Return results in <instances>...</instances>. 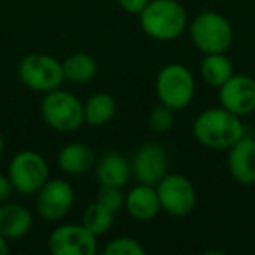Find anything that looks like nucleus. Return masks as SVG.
Segmentation results:
<instances>
[{
	"label": "nucleus",
	"mask_w": 255,
	"mask_h": 255,
	"mask_svg": "<svg viewBox=\"0 0 255 255\" xmlns=\"http://www.w3.org/2000/svg\"><path fill=\"white\" fill-rule=\"evenodd\" d=\"M95 175L100 185L123 187L131 177V163L121 152L110 150L100 157L98 163H95Z\"/></svg>",
	"instance_id": "obj_16"
},
{
	"label": "nucleus",
	"mask_w": 255,
	"mask_h": 255,
	"mask_svg": "<svg viewBox=\"0 0 255 255\" xmlns=\"http://www.w3.org/2000/svg\"><path fill=\"white\" fill-rule=\"evenodd\" d=\"M12 192H14V187H12V182L9 178V175L0 173V203L9 201Z\"/></svg>",
	"instance_id": "obj_26"
},
{
	"label": "nucleus",
	"mask_w": 255,
	"mask_h": 255,
	"mask_svg": "<svg viewBox=\"0 0 255 255\" xmlns=\"http://www.w3.org/2000/svg\"><path fill=\"white\" fill-rule=\"evenodd\" d=\"M227 168L238 184H255V140L241 136L231 149H227Z\"/></svg>",
	"instance_id": "obj_13"
},
{
	"label": "nucleus",
	"mask_w": 255,
	"mask_h": 255,
	"mask_svg": "<svg viewBox=\"0 0 255 255\" xmlns=\"http://www.w3.org/2000/svg\"><path fill=\"white\" fill-rule=\"evenodd\" d=\"M138 16L143 33L157 42L178 39L189 25L187 11L178 0H150Z\"/></svg>",
	"instance_id": "obj_2"
},
{
	"label": "nucleus",
	"mask_w": 255,
	"mask_h": 255,
	"mask_svg": "<svg viewBox=\"0 0 255 255\" xmlns=\"http://www.w3.org/2000/svg\"><path fill=\"white\" fill-rule=\"evenodd\" d=\"M168 173V154L157 143H145L135 152L131 161V175L138 184L157 185Z\"/></svg>",
	"instance_id": "obj_12"
},
{
	"label": "nucleus",
	"mask_w": 255,
	"mask_h": 255,
	"mask_svg": "<svg viewBox=\"0 0 255 255\" xmlns=\"http://www.w3.org/2000/svg\"><path fill=\"white\" fill-rule=\"evenodd\" d=\"M124 199H126V196L123 194L121 187H114V185H100L98 192H96V201L112 210L114 213H117L123 208Z\"/></svg>",
	"instance_id": "obj_24"
},
{
	"label": "nucleus",
	"mask_w": 255,
	"mask_h": 255,
	"mask_svg": "<svg viewBox=\"0 0 255 255\" xmlns=\"http://www.w3.org/2000/svg\"><path fill=\"white\" fill-rule=\"evenodd\" d=\"M18 77L25 88L42 95L58 89L65 81L61 61L44 53L26 54L18 65Z\"/></svg>",
	"instance_id": "obj_6"
},
{
	"label": "nucleus",
	"mask_w": 255,
	"mask_h": 255,
	"mask_svg": "<svg viewBox=\"0 0 255 255\" xmlns=\"http://www.w3.org/2000/svg\"><path fill=\"white\" fill-rule=\"evenodd\" d=\"M199 74L203 81L212 88H220L224 82H227L234 75V67L226 53L205 54L201 65H199Z\"/></svg>",
	"instance_id": "obj_20"
},
{
	"label": "nucleus",
	"mask_w": 255,
	"mask_h": 255,
	"mask_svg": "<svg viewBox=\"0 0 255 255\" xmlns=\"http://www.w3.org/2000/svg\"><path fill=\"white\" fill-rule=\"evenodd\" d=\"M192 133L198 143L212 150H227L245 136V126L240 116L224 107L206 109L196 117Z\"/></svg>",
	"instance_id": "obj_1"
},
{
	"label": "nucleus",
	"mask_w": 255,
	"mask_h": 255,
	"mask_svg": "<svg viewBox=\"0 0 255 255\" xmlns=\"http://www.w3.org/2000/svg\"><path fill=\"white\" fill-rule=\"evenodd\" d=\"M114 217L116 213L112 210H109L107 206L100 205L98 201H95L93 205H89L82 213V226L88 231H91L95 236H102V234L109 233L110 227L114 224Z\"/></svg>",
	"instance_id": "obj_21"
},
{
	"label": "nucleus",
	"mask_w": 255,
	"mask_h": 255,
	"mask_svg": "<svg viewBox=\"0 0 255 255\" xmlns=\"http://www.w3.org/2000/svg\"><path fill=\"white\" fill-rule=\"evenodd\" d=\"M220 107L240 117L255 112V79L247 74H234L219 88Z\"/></svg>",
	"instance_id": "obj_11"
},
{
	"label": "nucleus",
	"mask_w": 255,
	"mask_h": 255,
	"mask_svg": "<svg viewBox=\"0 0 255 255\" xmlns=\"http://www.w3.org/2000/svg\"><path fill=\"white\" fill-rule=\"evenodd\" d=\"M124 208L135 220H140V222L152 220L161 210L156 187L147 184L135 185L124 199Z\"/></svg>",
	"instance_id": "obj_14"
},
{
	"label": "nucleus",
	"mask_w": 255,
	"mask_h": 255,
	"mask_svg": "<svg viewBox=\"0 0 255 255\" xmlns=\"http://www.w3.org/2000/svg\"><path fill=\"white\" fill-rule=\"evenodd\" d=\"M9 240H5L4 236H2V234H0V255H7L9 254V250H11V248H9V243H7Z\"/></svg>",
	"instance_id": "obj_27"
},
{
	"label": "nucleus",
	"mask_w": 255,
	"mask_h": 255,
	"mask_svg": "<svg viewBox=\"0 0 255 255\" xmlns=\"http://www.w3.org/2000/svg\"><path fill=\"white\" fill-rule=\"evenodd\" d=\"M117 112V103L110 93H95L84 103V123L89 126H105L114 119Z\"/></svg>",
	"instance_id": "obj_18"
},
{
	"label": "nucleus",
	"mask_w": 255,
	"mask_h": 255,
	"mask_svg": "<svg viewBox=\"0 0 255 255\" xmlns=\"http://www.w3.org/2000/svg\"><path fill=\"white\" fill-rule=\"evenodd\" d=\"M82 224H63L49 234V252L53 255H95L98 241Z\"/></svg>",
	"instance_id": "obj_10"
},
{
	"label": "nucleus",
	"mask_w": 255,
	"mask_h": 255,
	"mask_svg": "<svg viewBox=\"0 0 255 255\" xmlns=\"http://www.w3.org/2000/svg\"><path fill=\"white\" fill-rule=\"evenodd\" d=\"M40 114L44 123L58 133L77 131L84 124V103L74 93L60 88L44 95Z\"/></svg>",
	"instance_id": "obj_4"
},
{
	"label": "nucleus",
	"mask_w": 255,
	"mask_h": 255,
	"mask_svg": "<svg viewBox=\"0 0 255 255\" xmlns=\"http://www.w3.org/2000/svg\"><path fill=\"white\" fill-rule=\"evenodd\" d=\"M149 2L150 0H117L119 7L126 11L128 14H140Z\"/></svg>",
	"instance_id": "obj_25"
},
{
	"label": "nucleus",
	"mask_w": 255,
	"mask_h": 255,
	"mask_svg": "<svg viewBox=\"0 0 255 255\" xmlns=\"http://www.w3.org/2000/svg\"><path fill=\"white\" fill-rule=\"evenodd\" d=\"M156 95L159 102L170 109H185L196 95L194 75L182 63L164 65L156 77Z\"/></svg>",
	"instance_id": "obj_5"
},
{
	"label": "nucleus",
	"mask_w": 255,
	"mask_h": 255,
	"mask_svg": "<svg viewBox=\"0 0 255 255\" xmlns=\"http://www.w3.org/2000/svg\"><path fill=\"white\" fill-rule=\"evenodd\" d=\"M96 163L95 150L82 142L65 145L58 154V166L68 177H81L88 173Z\"/></svg>",
	"instance_id": "obj_17"
},
{
	"label": "nucleus",
	"mask_w": 255,
	"mask_h": 255,
	"mask_svg": "<svg viewBox=\"0 0 255 255\" xmlns=\"http://www.w3.org/2000/svg\"><path fill=\"white\" fill-rule=\"evenodd\" d=\"M33 217L26 206L19 203H0V234L5 240H19L32 229Z\"/></svg>",
	"instance_id": "obj_15"
},
{
	"label": "nucleus",
	"mask_w": 255,
	"mask_h": 255,
	"mask_svg": "<svg viewBox=\"0 0 255 255\" xmlns=\"http://www.w3.org/2000/svg\"><path fill=\"white\" fill-rule=\"evenodd\" d=\"M103 255H145V248L138 240L131 236H119L107 241Z\"/></svg>",
	"instance_id": "obj_22"
},
{
	"label": "nucleus",
	"mask_w": 255,
	"mask_h": 255,
	"mask_svg": "<svg viewBox=\"0 0 255 255\" xmlns=\"http://www.w3.org/2000/svg\"><path fill=\"white\" fill-rule=\"evenodd\" d=\"M161 210L171 217H187L198 203L196 187L180 173H166L156 185Z\"/></svg>",
	"instance_id": "obj_8"
},
{
	"label": "nucleus",
	"mask_w": 255,
	"mask_h": 255,
	"mask_svg": "<svg viewBox=\"0 0 255 255\" xmlns=\"http://www.w3.org/2000/svg\"><path fill=\"white\" fill-rule=\"evenodd\" d=\"M173 112H175L173 109H170V107L159 103L156 109H152V112H150V116H149L150 129H154V131H157V133L170 131L171 128H173V123H175Z\"/></svg>",
	"instance_id": "obj_23"
},
{
	"label": "nucleus",
	"mask_w": 255,
	"mask_h": 255,
	"mask_svg": "<svg viewBox=\"0 0 255 255\" xmlns=\"http://www.w3.org/2000/svg\"><path fill=\"white\" fill-rule=\"evenodd\" d=\"M7 175L16 192L25 196L37 194L49 180V164L37 150H21L9 161Z\"/></svg>",
	"instance_id": "obj_7"
},
{
	"label": "nucleus",
	"mask_w": 255,
	"mask_h": 255,
	"mask_svg": "<svg viewBox=\"0 0 255 255\" xmlns=\"http://www.w3.org/2000/svg\"><path fill=\"white\" fill-rule=\"evenodd\" d=\"M189 35L198 51L203 54H215L227 53L234 40V30L224 14L205 11L189 23Z\"/></svg>",
	"instance_id": "obj_3"
},
{
	"label": "nucleus",
	"mask_w": 255,
	"mask_h": 255,
	"mask_svg": "<svg viewBox=\"0 0 255 255\" xmlns=\"http://www.w3.org/2000/svg\"><path fill=\"white\" fill-rule=\"evenodd\" d=\"M75 192L70 182L63 178H49L35 194V212L47 222H56L70 213Z\"/></svg>",
	"instance_id": "obj_9"
},
{
	"label": "nucleus",
	"mask_w": 255,
	"mask_h": 255,
	"mask_svg": "<svg viewBox=\"0 0 255 255\" xmlns=\"http://www.w3.org/2000/svg\"><path fill=\"white\" fill-rule=\"evenodd\" d=\"M61 67H63L65 81L74 82V84H86L93 81L98 74V61L88 53L68 54L61 61Z\"/></svg>",
	"instance_id": "obj_19"
},
{
	"label": "nucleus",
	"mask_w": 255,
	"mask_h": 255,
	"mask_svg": "<svg viewBox=\"0 0 255 255\" xmlns=\"http://www.w3.org/2000/svg\"><path fill=\"white\" fill-rule=\"evenodd\" d=\"M4 149H5V142H4L2 133H0V157H2V154H4Z\"/></svg>",
	"instance_id": "obj_28"
}]
</instances>
